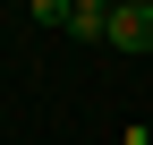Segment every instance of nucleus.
Here are the masks:
<instances>
[{
    "label": "nucleus",
    "mask_w": 153,
    "mask_h": 145,
    "mask_svg": "<svg viewBox=\"0 0 153 145\" xmlns=\"http://www.w3.org/2000/svg\"><path fill=\"white\" fill-rule=\"evenodd\" d=\"M102 43H119V51H153V0H119Z\"/></svg>",
    "instance_id": "f257e3e1"
},
{
    "label": "nucleus",
    "mask_w": 153,
    "mask_h": 145,
    "mask_svg": "<svg viewBox=\"0 0 153 145\" xmlns=\"http://www.w3.org/2000/svg\"><path fill=\"white\" fill-rule=\"evenodd\" d=\"M111 9H119V0H76V9H68V34H76V43H102V34H111Z\"/></svg>",
    "instance_id": "f03ea898"
},
{
    "label": "nucleus",
    "mask_w": 153,
    "mask_h": 145,
    "mask_svg": "<svg viewBox=\"0 0 153 145\" xmlns=\"http://www.w3.org/2000/svg\"><path fill=\"white\" fill-rule=\"evenodd\" d=\"M68 9H76V0H26V17H34V26H60V34H68Z\"/></svg>",
    "instance_id": "7ed1b4c3"
},
{
    "label": "nucleus",
    "mask_w": 153,
    "mask_h": 145,
    "mask_svg": "<svg viewBox=\"0 0 153 145\" xmlns=\"http://www.w3.org/2000/svg\"><path fill=\"white\" fill-rule=\"evenodd\" d=\"M128 145H153V137H136V128H128Z\"/></svg>",
    "instance_id": "20e7f679"
}]
</instances>
